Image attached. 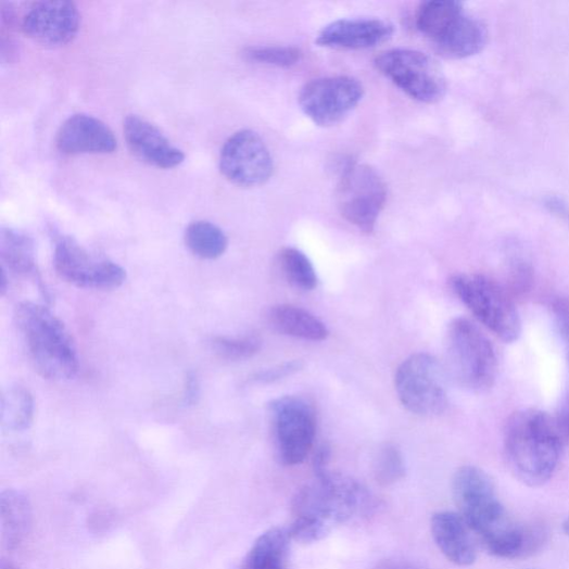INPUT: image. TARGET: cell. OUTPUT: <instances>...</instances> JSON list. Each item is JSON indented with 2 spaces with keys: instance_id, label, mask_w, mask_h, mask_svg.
<instances>
[{
  "instance_id": "cell-22",
  "label": "cell",
  "mask_w": 569,
  "mask_h": 569,
  "mask_svg": "<svg viewBox=\"0 0 569 569\" xmlns=\"http://www.w3.org/2000/svg\"><path fill=\"white\" fill-rule=\"evenodd\" d=\"M2 504L3 545L12 551L28 536L33 524V509L29 498L22 492L8 490L0 497Z\"/></svg>"
},
{
  "instance_id": "cell-17",
  "label": "cell",
  "mask_w": 569,
  "mask_h": 569,
  "mask_svg": "<svg viewBox=\"0 0 569 569\" xmlns=\"http://www.w3.org/2000/svg\"><path fill=\"white\" fill-rule=\"evenodd\" d=\"M479 540L492 555L517 559L534 554L545 541V532L538 527L519 524L508 513Z\"/></svg>"
},
{
  "instance_id": "cell-5",
  "label": "cell",
  "mask_w": 569,
  "mask_h": 569,
  "mask_svg": "<svg viewBox=\"0 0 569 569\" xmlns=\"http://www.w3.org/2000/svg\"><path fill=\"white\" fill-rule=\"evenodd\" d=\"M277 457L282 465L302 464L313 450L317 416L312 403L301 396H283L268 405Z\"/></svg>"
},
{
  "instance_id": "cell-36",
  "label": "cell",
  "mask_w": 569,
  "mask_h": 569,
  "mask_svg": "<svg viewBox=\"0 0 569 569\" xmlns=\"http://www.w3.org/2000/svg\"><path fill=\"white\" fill-rule=\"evenodd\" d=\"M200 396V382L195 374L187 375L185 385V402L186 404H194Z\"/></svg>"
},
{
  "instance_id": "cell-25",
  "label": "cell",
  "mask_w": 569,
  "mask_h": 569,
  "mask_svg": "<svg viewBox=\"0 0 569 569\" xmlns=\"http://www.w3.org/2000/svg\"><path fill=\"white\" fill-rule=\"evenodd\" d=\"M185 244L195 256L213 261L224 255L228 248V239L217 225L199 220L186 228Z\"/></svg>"
},
{
  "instance_id": "cell-18",
  "label": "cell",
  "mask_w": 569,
  "mask_h": 569,
  "mask_svg": "<svg viewBox=\"0 0 569 569\" xmlns=\"http://www.w3.org/2000/svg\"><path fill=\"white\" fill-rule=\"evenodd\" d=\"M432 536L443 555L457 566H469L478 558L473 533L458 513L440 511L431 520Z\"/></svg>"
},
{
  "instance_id": "cell-15",
  "label": "cell",
  "mask_w": 569,
  "mask_h": 569,
  "mask_svg": "<svg viewBox=\"0 0 569 569\" xmlns=\"http://www.w3.org/2000/svg\"><path fill=\"white\" fill-rule=\"evenodd\" d=\"M56 148L65 155L112 154L117 150V139L104 122L77 114L60 127Z\"/></svg>"
},
{
  "instance_id": "cell-23",
  "label": "cell",
  "mask_w": 569,
  "mask_h": 569,
  "mask_svg": "<svg viewBox=\"0 0 569 569\" xmlns=\"http://www.w3.org/2000/svg\"><path fill=\"white\" fill-rule=\"evenodd\" d=\"M0 257L3 268L20 275H31L36 271L35 244L27 233L3 228L0 231Z\"/></svg>"
},
{
  "instance_id": "cell-37",
  "label": "cell",
  "mask_w": 569,
  "mask_h": 569,
  "mask_svg": "<svg viewBox=\"0 0 569 569\" xmlns=\"http://www.w3.org/2000/svg\"><path fill=\"white\" fill-rule=\"evenodd\" d=\"M545 205L551 212L557 215L564 216L567 213L566 204L558 198H548Z\"/></svg>"
},
{
  "instance_id": "cell-30",
  "label": "cell",
  "mask_w": 569,
  "mask_h": 569,
  "mask_svg": "<svg viewBox=\"0 0 569 569\" xmlns=\"http://www.w3.org/2000/svg\"><path fill=\"white\" fill-rule=\"evenodd\" d=\"M534 269L531 262L519 252L510 253L507 261V292L513 296H524L532 291Z\"/></svg>"
},
{
  "instance_id": "cell-2",
  "label": "cell",
  "mask_w": 569,
  "mask_h": 569,
  "mask_svg": "<svg viewBox=\"0 0 569 569\" xmlns=\"http://www.w3.org/2000/svg\"><path fill=\"white\" fill-rule=\"evenodd\" d=\"M15 319L31 363L38 374L51 381H68L79 367L77 351L63 321L49 308L23 302Z\"/></svg>"
},
{
  "instance_id": "cell-21",
  "label": "cell",
  "mask_w": 569,
  "mask_h": 569,
  "mask_svg": "<svg viewBox=\"0 0 569 569\" xmlns=\"http://www.w3.org/2000/svg\"><path fill=\"white\" fill-rule=\"evenodd\" d=\"M291 536L288 529L263 533L236 569H288Z\"/></svg>"
},
{
  "instance_id": "cell-19",
  "label": "cell",
  "mask_w": 569,
  "mask_h": 569,
  "mask_svg": "<svg viewBox=\"0 0 569 569\" xmlns=\"http://www.w3.org/2000/svg\"><path fill=\"white\" fill-rule=\"evenodd\" d=\"M488 40L486 26L464 13L433 43L442 56L463 60L481 53Z\"/></svg>"
},
{
  "instance_id": "cell-8",
  "label": "cell",
  "mask_w": 569,
  "mask_h": 569,
  "mask_svg": "<svg viewBox=\"0 0 569 569\" xmlns=\"http://www.w3.org/2000/svg\"><path fill=\"white\" fill-rule=\"evenodd\" d=\"M388 201V186L372 167L349 164L344 167L337 189L341 215L366 233L374 231Z\"/></svg>"
},
{
  "instance_id": "cell-33",
  "label": "cell",
  "mask_w": 569,
  "mask_h": 569,
  "mask_svg": "<svg viewBox=\"0 0 569 569\" xmlns=\"http://www.w3.org/2000/svg\"><path fill=\"white\" fill-rule=\"evenodd\" d=\"M552 312L569 358V298L555 299L552 303Z\"/></svg>"
},
{
  "instance_id": "cell-10",
  "label": "cell",
  "mask_w": 569,
  "mask_h": 569,
  "mask_svg": "<svg viewBox=\"0 0 569 569\" xmlns=\"http://www.w3.org/2000/svg\"><path fill=\"white\" fill-rule=\"evenodd\" d=\"M452 490L458 514L477 538L507 514L493 481L479 467H460L455 472Z\"/></svg>"
},
{
  "instance_id": "cell-27",
  "label": "cell",
  "mask_w": 569,
  "mask_h": 569,
  "mask_svg": "<svg viewBox=\"0 0 569 569\" xmlns=\"http://www.w3.org/2000/svg\"><path fill=\"white\" fill-rule=\"evenodd\" d=\"M278 264L284 277L294 288L313 291L317 288L318 277L311 260L294 248L282 249L278 254Z\"/></svg>"
},
{
  "instance_id": "cell-35",
  "label": "cell",
  "mask_w": 569,
  "mask_h": 569,
  "mask_svg": "<svg viewBox=\"0 0 569 569\" xmlns=\"http://www.w3.org/2000/svg\"><path fill=\"white\" fill-rule=\"evenodd\" d=\"M371 569H423L417 562L403 558H389L378 561Z\"/></svg>"
},
{
  "instance_id": "cell-1",
  "label": "cell",
  "mask_w": 569,
  "mask_h": 569,
  "mask_svg": "<svg viewBox=\"0 0 569 569\" xmlns=\"http://www.w3.org/2000/svg\"><path fill=\"white\" fill-rule=\"evenodd\" d=\"M562 446L554 417L542 410H519L507 421V466L519 482L530 488H541L553 478Z\"/></svg>"
},
{
  "instance_id": "cell-24",
  "label": "cell",
  "mask_w": 569,
  "mask_h": 569,
  "mask_svg": "<svg viewBox=\"0 0 569 569\" xmlns=\"http://www.w3.org/2000/svg\"><path fill=\"white\" fill-rule=\"evenodd\" d=\"M464 14L463 4L450 0H435L419 7L416 14L417 29L432 42Z\"/></svg>"
},
{
  "instance_id": "cell-7",
  "label": "cell",
  "mask_w": 569,
  "mask_h": 569,
  "mask_svg": "<svg viewBox=\"0 0 569 569\" xmlns=\"http://www.w3.org/2000/svg\"><path fill=\"white\" fill-rule=\"evenodd\" d=\"M375 66L417 102L437 104L445 98L446 79L429 55L414 50H391L378 55Z\"/></svg>"
},
{
  "instance_id": "cell-14",
  "label": "cell",
  "mask_w": 569,
  "mask_h": 569,
  "mask_svg": "<svg viewBox=\"0 0 569 569\" xmlns=\"http://www.w3.org/2000/svg\"><path fill=\"white\" fill-rule=\"evenodd\" d=\"M123 127L129 150L140 161L162 169H172L184 163L182 151L147 119L128 115Z\"/></svg>"
},
{
  "instance_id": "cell-20",
  "label": "cell",
  "mask_w": 569,
  "mask_h": 569,
  "mask_svg": "<svg viewBox=\"0 0 569 569\" xmlns=\"http://www.w3.org/2000/svg\"><path fill=\"white\" fill-rule=\"evenodd\" d=\"M270 326L282 336L312 342L325 341L327 326L308 311L293 305H277L267 315Z\"/></svg>"
},
{
  "instance_id": "cell-32",
  "label": "cell",
  "mask_w": 569,
  "mask_h": 569,
  "mask_svg": "<svg viewBox=\"0 0 569 569\" xmlns=\"http://www.w3.org/2000/svg\"><path fill=\"white\" fill-rule=\"evenodd\" d=\"M303 367V364L299 361L283 363L276 367L262 370L253 377V381L261 384H269L279 381L284 377L291 376L299 371Z\"/></svg>"
},
{
  "instance_id": "cell-29",
  "label": "cell",
  "mask_w": 569,
  "mask_h": 569,
  "mask_svg": "<svg viewBox=\"0 0 569 569\" xmlns=\"http://www.w3.org/2000/svg\"><path fill=\"white\" fill-rule=\"evenodd\" d=\"M244 55L251 62L280 68H291L303 58L301 50L290 46L250 47Z\"/></svg>"
},
{
  "instance_id": "cell-28",
  "label": "cell",
  "mask_w": 569,
  "mask_h": 569,
  "mask_svg": "<svg viewBox=\"0 0 569 569\" xmlns=\"http://www.w3.org/2000/svg\"><path fill=\"white\" fill-rule=\"evenodd\" d=\"M372 472L381 486H392L406 476V465L401 450L394 444H387L375 456Z\"/></svg>"
},
{
  "instance_id": "cell-26",
  "label": "cell",
  "mask_w": 569,
  "mask_h": 569,
  "mask_svg": "<svg viewBox=\"0 0 569 569\" xmlns=\"http://www.w3.org/2000/svg\"><path fill=\"white\" fill-rule=\"evenodd\" d=\"M34 399L23 387L10 388L2 396L0 405V420L5 430L24 432L34 421Z\"/></svg>"
},
{
  "instance_id": "cell-6",
  "label": "cell",
  "mask_w": 569,
  "mask_h": 569,
  "mask_svg": "<svg viewBox=\"0 0 569 569\" xmlns=\"http://www.w3.org/2000/svg\"><path fill=\"white\" fill-rule=\"evenodd\" d=\"M395 389L403 406L419 416L440 415L448 404L445 370L430 354L405 359L396 371Z\"/></svg>"
},
{
  "instance_id": "cell-11",
  "label": "cell",
  "mask_w": 569,
  "mask_h": 569,
  "mask_svg": "<svg viewBox=\"0 0 569 569\" xmlns=\"http://www.w3.org/2000/svg\"><path fill=\"white\" fill-rule=\"evenodd\" d=\"M54 266L63 280L79 289L110 291L121 288L126 280L122 266L91 255L71 236L56 240Z\"/></svg>"
},
{
  "instance_id": "cell-13",
  "label": "cell",
  "mask_w": 569,
  "mask_h": 569,
  "mask_svg": "<svg viewBox=\"0 0 569 569\" xmlns=\"http://www.w3.org/2000/svg\"><path fill=\"white\" fill-rule=\"evenodd\" d=\"M23 33L37 43L61 47L75 39L80 27V14L67 0H42L33 3L22 18Z\"/></svg>"
},
{
  "instance_id": "cell-31",
  "label": "cell",
  "mask_w": 569,
  "mask_h": 569,
  "mask_svg": "<svg viewBox=\"0 0 569 569\" xmlns=\"http://www.w3.org/2000/svg\"><path fill=\"white\" fill-rule=\"evenodd\" d=\"M213 352L226 361H244L255 356L262 349L257 337L224 338L217 337L211 341Z\"/></svg>"
},
{
  "instance_id": "cell-4",
  "label": "cell",
  "mask_w": 569,
  "mask_h": 569,
  "mask_svg": "<svg viewBox=\"0 0 569 569\" xmlns=\"http://www.w3.org/2000/svg\"><path fill=\"white\" fill-rule=\"evenodd\" d=\"M451 288L460 302L503 342L513 343L521 321L511 295L501 283L481 274H458Z\"/></svg>"
},
{
  "instance_id": "cell-38",
  "label": "cell",
  "mask_w": 569,
  "mask_h": 569,
  "mask_svg": "<svg viewBox=\"0 0 569 569\" xmlns=\"http://www.w3.org/2000/svg\"><path fill=\"white\" fill-rule=\"evenodd\" d=\"M0 569H18L13 562L3 560L2 566H0Z\"/></svg>"
},
{
  "instance_id": "cell-3",
  "label": "cell",
  "mask_w": 569,
  "mask_h": 569,
  "mask_svg": "<svg viewBox=\"0 0 569 569\" xmlns=\"http://www.w3.org/2000/svg\"><path fill=\"white\" fill-rule=\"evenodd\" d=\"M448 374L463 389L473 393L491 390L497 376V356L491 341L469 319L456 318L445 340Z\"/></svg>"
},
{
  "instance_id": "cell-12",
  "label": "cell",
  "mask_w": 569,
  "mask_h": 569,
  "mask_svg": "<svg viewBox=\"0 0 569 569\" xmlns=\"http://www.w3.org/2000/svg\"><path fill=\"white\" fill-rule=\"evenodd\" d=\"M219 169L230 182L256 187L267 182L274 173V161L263 138L243 129L230 136L220 152Z\"/></svg>"
},
{
  "instance_id": "cell-16",
  "label": "cell",
  "mask_w": 569,
  "mask_h": 569,
  "mask_svg": "<svg viewBox=\"0 0 569 569\" xmlns=\"http://www.w3.org/2000/svg\"><path fill=\"white\" fill-rule=\"evenodd\" d=\"M393 34L394 26L382 20H340L325 26L316 42L326 49L368 50L388 41Z\"/></svg>"
},
{
  "instance_id": "cell-9",
  "label": "cell",
  "mask_w": 569,
  "mask_h": 569,
  "mask_svg": "<svg viewBox=\"0 0 569 569\" xmlns=\"http://www.w3.org/2000/svg\"><path fill=\"white\" fill-rule=\"evenodd\" d=\"M363 84L351 76L313 79L301 89L299 103L304 114L320 127L343 122L362 102Z\"/></svg>"
},
{
  "instance_id": "cell-39",
  "label": "cell",
  "mask_w": 569,
  "mask_h": 569,
  "mask_svg": "<svg viewBox=\"0 0 569 569\" xmlns=\"http://www.w3.org/2000/svg\"><path fill=\"white\" fill-rule=\"evenodd\" d=\"M562 530H564L565 534L569 536V517L565 520V523L562 526Z\"/></svg>"
},
{
  "instance_id": "cell-34",
  "label": "cell",
  "mask_w": 569,
  "mask_h": 569,
  "mask_svg": "<svg viewBox=\"0 0 569 569\" xmlns=\"http://www.w3.org/2000/svg\"><path fill=\"white\" fill-rule=\"evenodd\" d=\"M554 420L562 444H569V395L562 402Z\"/></svg>"
}]
</instances>
